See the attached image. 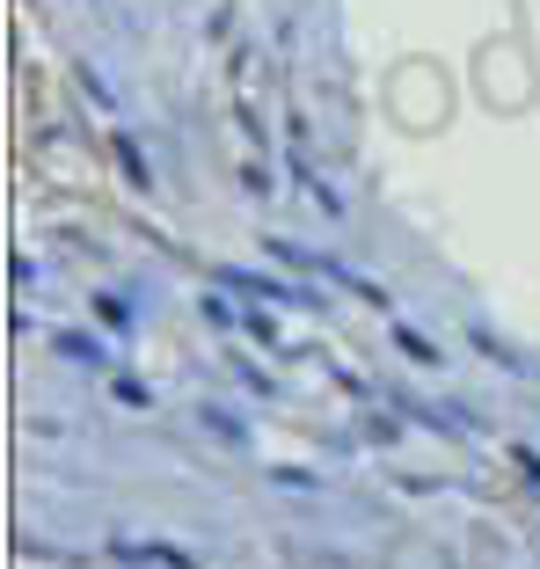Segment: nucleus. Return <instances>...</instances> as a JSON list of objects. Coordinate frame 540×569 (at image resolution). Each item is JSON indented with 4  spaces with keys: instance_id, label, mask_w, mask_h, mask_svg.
Masks as SVG:
<instances>
[{
    "instance_id": "f257e3e1",
    "label": "nucleus",
    "mask_w": 540,
    "mask_h": 569,
    "mask_svg": "<svg viewBox=\"0 0 540 569\" xmlns=\"http://www.w3.org/2000/svg\"><path fill=\"white\" fill-rule=\"evenodd\" d=\"M212 284H227V292H234L241 307L263 300V307H314V315L329 307L321 292H292L286 278H270V270H241V263H220V270H212Z\"/></svg>"
},
{
    "instance_id": "f03ea898",
    "label": "nucleus",
    "mask_w": 540,
    "mask_h": 569,
    "mask_svg": "<svg viewBox=\"0 0 540 569\" xmlns=\"http://www.w3.org/2000/svg\"><path fill=\"white\" fill-rule=\"evenodd\" d=\"M110 562H132V569H198V555L169 548V540H110Z\"/></svg>"
},
{
    "instance_id": "7ed1b4c3",
    "label": "nucleus",
    "mask_w": 540,
    "mask_h": 569,
    "mask_svg": "<svg viewBox=\"0 0 540 569\" xmlns=\"http://www.w3.org/2000/svg\"><path fill=\"white\" fill-rule=\"evenodd\" d=\"M51 358L59 366H81V372H110V351L88 329H51Z\"/></svg>"
},
{
    "instance_id": "20e7f679",
    "label": "nucleus",
    "mask_w": 540,
    "mask_h": 569,
    "mask_svg": "<svg viewBox=\"0 0 540 569\" xmlns=\"http://www.w3.org/2000/svg\"><path fill=\"white\" fill-rule=\"evenodd\" d=\"M292 183H300V190H307V198H314L329 219H343V190L329 183V176H321L314 161H307V147H300V139H292Z\"/></svg>"
},
{
    "instance_id": "39448f33",
    "label": "nucleus",
    "mask_w": 540,
    "mask_h": 569,
    "mask_svg": "<svg viewBox=\"0 0 540 569\" xmlns=\"http://www.w3.org/2000/svg\"><path fill=\"white\" fill-rule=\"evenodd\" d=\"M468 343H474V351H482V358H490V366H504V372H519V380H540V358H526V351H511L504 336H497V329H482V321H474V329H468Z\"/></svg>"
},
{
    "instance_id": "423d86ee",
    "label": "nucleus",
    "mask_w": 540,
    "mask_h": 569,
    "mask_svg": "<svg viewBox=\"0 0 540 569\" xmlns=\"http://www.w3.org/2000/svg\"><path fill=\"white\" fill-rule=\"evenodd\" d=\"M110 153H118V176L139 190V198H153V168H147V147H139L132 132H110Z\"/></svg>"
},
{
    "instance_id": "0eeeda50",
    "label": "nucleus",
    "mask_w": 540,
    "mask_h": 569,
    "mask_svg": "<svg viewBox=\"0 0 540 569\" xmlns=\"http://www.w3.org/2000/svg\"><path fill=\"white\" fill-rule=\"evenodd\" d=\"M394 351H402L409 366H439V358H446L439 343H431V336L417 329V321H394Z\"/></svg>"
},
{
    "instance_id": "6e6552de",
    "label": "nucleus",
    "mask_w": 540,
    "mask_h": 569,
    "mask_svg": "<svg viewBox=\"0 0 540 569\" xmlns=\"http://www.w3.org/2000/svg\"><path fill=\"white\" fill-rule=\"evenodd\" d=\"M241 336H256V343H263V351H278V358L300 351V343H286V336H278V321H270L263 307H241Z\"/></svg>"
},
{
    "instance_id": "1a4fd4ad",
    "label": "nucleus",
    "mask_w": 540,
    "mask_h": 569,
    "mask_svg": "<svg viewBox=\"0 0 540 569\" xmlns=\"http://www.w3.org/2000/svg\"><path fill=\"white\" fill-rule=\"evenodd\" d=\"M227 366H234V380H241V387H249L256 402H278V380H270V372H263V366H256V358H241V351H227Z\"/></svg>"
},
{
    "instance_id": "9d476101",
    "label": "nucleus",
    "mask_w": 540,
    "mask_h": 569,
    "mask_svg": "<svg viewBox=\"0 0 540 569\" xmlns=\"http://www.w3.org/2000/svg\"><path fill=\"white\" fill-rule=\"evenodd\" d=\"M96 315H102V329H110V336H132V307H124L118 292H96Z\"/></svg>"
},
{
    "instance_id": "9b49d317",
    "label": "nucleus",
    "mask_w": 540,
    "mask_h": 569,
    "mask_svg": "<svg viewBox=\"0 0 540 569\" xmlns=\"http://www.w3.org/2000/svg\"><path fill=\"white\" fill-rule=\"evenodd\" d=\"M241 190H249V198H270V190H278V176L263 168V153H249V161H241Z\"/></svg>"
},
{
    "instance_id": "f8f14e48",
    "label": "nucleus",
    "mask_w": 540,
    "mask_h": 569,
    "mask_svg": "<svg viewBox=\"0 0 540 569\" xmlns=\"http://www.w3.org/2000/svg\"><path fill=\"white\" fill-rule=\"evenodd\" d=\"M73 81L88 88V102H96V110H118V96H110V81H102V73L88 67V59H81V67H73Z\"/></svg>"
},
{
    "instance_id": "ddd939ff",
    "label": "nucleus",
    "mask_w": 540,
    "mask_h": 569,
    "mask_svg": "<svg viewBox=\"0 0 540 569\" xmlns=\"http://www.w3.org/2000/svg\"><path fill=\"white\" fill-rule=\"evenodd\" d=\"M110 395H118V409H153V387L147 380H110Z\"/></svg>"
},
{
    "instance_id": "4468645a",
    "label": "nucleus",
    "mask_w": 540,
    "mask_h": 569,
    "mask_svg": "<svg viewBox=\"0 0 540 569\" xmlns=\"http://www.w3.org/2000/svg\"><path fill=\"white\" fill-rule=\"evenodd\" d=\"M511 468H519V482L540 497V446H511Z\"/></svg>"
},
{
    "instance_id": "2eb2a0df",
    "label": "nucleus",
    "mask_w": 540,
    "mask_h": 569,
    "mask_svg": "<svg viewBox=\"0 0 540 569\" xmlns=\"http://www.w3.org/2000/svg\"><path fill=\"white\" fill-rule=\"evenodd\" d=\"M204 321H212V329H241V315H234V307H227V292H204Z\"/></svg>"
},
{
    "instance_id": "dca6fc26",
    "label": "nucleus",
    "mask_w": 540,
    "mask_h": 569,
    "mask_svg": "<svg viewBox=\"0 0 540 569\" xmlns=\"http://www.w3.org/2000/svg\"><path fill=\"white\" fill-rule=\"evenodd\" d=\"M270 482H278V489H307V497H314L321 475H314V468H270Z\"/></svg>"
},
{
    "instance_id": "f3484780",
    "label": "nucleus",
    "mask_w": 540,
    "mask_h": 569,
    "mask_svg": "<svg viewBox=\"0 0 540 569\" xmlns=\"http://www.w3.org/2000/svg\"><path fill=\"white\" fill-rule=\"evenodd\" d=\"M198 417H204V423H212V431H220V438H227V446H241V438H249V431H241V417H227V409H198Z\"/></svg>"
},
{
    "instance_id": "a211bd4d",
    "label": "nucleus",
    "mask_w": 540,
    "mask_h": 569,
    "mask_svg": "<svg viewBox=\"0 0 540 569\" xmlns=\"http://www.w3.org/2000/svg\"><path fill=\"white\" fill-rule=\"evenodd\" d=\"M8 278H16V284H22V292H30V284H37V278H44V270H37V256H16V263H8Z\"/></svg>"
},
{
    "instance_id": "6ab92c4d",
    "label": "nucleus",
    "mask_w": 540,
    "mask_h": 569,
    "mask_svg": "<svg viewBox=\"0 0 540 569\" xmlns=\"http://www.w3.org/2000/svg\"><path fill=\"white\" fill-rule=\"evenodd\" d=\"M366 438H380V446H388V438H402V423H394V417H372V409H366Z\"/></svg>"
}]
</instances>
